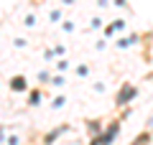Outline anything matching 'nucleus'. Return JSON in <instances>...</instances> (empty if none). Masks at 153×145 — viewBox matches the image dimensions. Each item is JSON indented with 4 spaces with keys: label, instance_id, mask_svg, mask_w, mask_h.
Wrapping results in <instances>:
<instances>
[{
    "label": "nucleus",
    "instance_id": "1",
    "mask_svg": "<svg viewBox=\"0 0 153 145\" xmlns=\"http://www.w3.org/2000/svg\"><path fill=\"white\" fill-rule=\"evenodd\" d=\"M133 94H135V89H128V92H120V97H117V102H120V104H123V102H128V99H130Z\"/></svg>",
    "mask_w": 153,
    "mask_h": 145
},
{
    "label": "nucleus",
    "instance_id": "2",
    "mask_svg": "<svg viewBox=\"0 0 153 145\" xmlns=\"http://www.w3.org/2000/svg\"><path fill=\"white\" fill-rule=\"evenodd\" d=\"M23 87H26L23 79H13V89H23Z\"/></svg>",
    "mask_w": 153,
    "mask_h": 145
}]
</instances>
